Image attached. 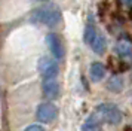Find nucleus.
Here are the masks:
<instances>
[{"label":"nucleus","mask_w":132,"mask_h":131,"mask_svg":"<svg viewBox=\"0 0 132 131\" xmlns=\"http://www.w3.org/2000/svg\"><path fill=\"white\" fill-rule=\"evenodd\" d=\"M94 118L98 119L100 122H107L111 125H117L122 122L123 119V113L120 112V109L116 104L111 103H105V104H100L96 107Z\"/></svg>","instance_id":"1"},{"label":"nucleus","mask_w":132,"mask_h":131,"mask_svg":"<svg viewBox=\"0 0 132 131\" xmlns=\"http://www.w3.org/2000/svg\"><path fill=\"white\" fill-rule=\"evenodd\" d=\"M31 21L40 23L48 27H55L61 21V12L56 8H37L31 12Z\"/></svg>","instance_id":"2"},{"label":"nucleus","mask_w":132,"mask_h":131,"mask_svg":"<svg viewBox=\"0 0 132 131\" xmlns=\"http://www.w3.org/2000/svg\"><path fill=\"white\" fill-rule=\"evenodd\" d=\"M36 116L40 122H45V124L54 122L56 119V116H58V107L55 106L54 103H51V101H45V103H42L37 107Z\"/></svg>","instance_id":"3"},{"label":"nucleus","mask_w":132,"mask_h":131,"mask_svg":"<svg viewBox=\"0 0 132 131\" xmlns=\"http://www.w3.org/2000/svg\"><path fill=\"white\" fill-rule=\"evenodd\" d=\"M39 71H40L42 77L46 81V79H55L60 69H58V64L55 60L49 58V57H42L39 61Z\"/></svg>","instance_id":"4"},{"label":"nucleus","mask_w":132,"mask_h":131,"mask_svg":"<svg viewBox=\"0 0 132 131\" xmlns=\"http://www.w3.org/2000/svg\"><path fill=\"white\" fill-rule=\"evenodd\" d=\"M46 43H48V46H49V49H51L52 55H54L56 60H61L64 57L65 51H64V46H62V42H61V39L55 34V33H49V34L46 36Z\"/></svg>","instance_id":"5"},{"label":"nucleus","mask_w":132,"mask_h":131,"mask_svg":"<svg viewBox=\"0 0 132 131\" xmlns=\"http://www.w3.org/2000/svg\"><path fill=\"white\" fill-rule=\"evenodd\" d=\"M42 91L48 100H55L60 97V83L55 79H46L42 83Z\"/></svg>","instance_id":"6"},{"label":"nucleus","mask_w":132,"mask_h":131,"mask_svg":"<svg viewBox=\"0 0 132 131\" xmlns=\"http://www.w3.org/2000/svg\"><path fill=\"white\" fill-rule=\"evenodd\" d=\"M89 76L90 79L94 81V82H100L104 79L105 76V66L100 63V61H95V63H92L89 67Z\"/></svg>","instance_id":"7"},{"label":"nucleus","mask_w":132,"mask_h":131,"mask_svg":"<svg viewBox=\"0 0 132 131\" xmlns=\"http://www.w3.org/2000/svg\"><path fill=\"white\" fill-rule=\"evenodd\" d=\"M114 51H116V54H117L119 57H123V58L131 57L132 55V43L128 42V40H120V42H117Z\"/></svg>","instance_id":"8"},{"label":"nucleus","mask_w":132,"mask_h":131,"mask_svg":"<svg viewBox=\"0 0 132 131\" xmlns=\"http://www.w3.org/2000/svg\"><path fill=\"white\" fill-rule=\"evenodd\" d=\"M107 88L111 92H120L123 89V77L119 75H114L107 81Z\"/></svg>","instance_id":"9"},{"label":"nucleus","mask_w":132,"mask_h":131,"mask_svg":"<svg viewBox=\"0 0 132 131\" xmlns=\"http://www.w3.org/2000/svg\"><path fill=\"white\" fill-rule=\"evenodd\" d=\"M90 48H92V51L98 55H102L104 51H105V39H104V36L101 34H96V37L94 39V42L90 43Z\"/></svg>","instance_id":"10"},{"label":"nucleus","mask_w":132,"mask_h":131,"mask_svg":"<svg viewBox=\"0 0 132 131\" xmlns=\"http://www.w3.org/2000/svg\"><path fill=\"white\" fill-rule=\"evenodd\" d=\"M83 131H101V122L95 118H89L82 127Z\"/></svg>","instance_id":"11"},{"label":"nucleus","mask_w":132,"mask_h":131,"mask_svg":"<svg viewBox=\"0 0 132 131\" xmlns=\"http://www.w3.org/2000/svg\"><path fill=\"white\" fill-rule=\"evenodd\" d=\"M96 30L94 25H90V24H88L86 25V28H85V33H83V40L88 43V45H90L92 42H94V39L96 37Z\"/></svg>","instance_id":"12"},{"label":"nucleus","mask_w":132,"mask_h":131,"mask_svg":"<svg viewBox=\"0 0 132 131\" xmlns=\"http://www.w3.org/2000/svg\"><path fill=\"white\" fill-rule=\"evenodd\" d=\"M24 131H45V128L39 124H33V125H28Z\"/></svg>","instance_id":"13"},{"label":"nucleus","mask_w":132,"mask_h":131,"mask_svg":"<svg viewBox=\"0 0 132 131\" xmlns=\"http://www.w3.org/2000/svg\"><path fill=\"white\" fill-rule=\"evenodd\" d=\"M123 3H125L126 6H129V8H132V0H122Z\"/></svg>","instance_id":"14"},{"label":"nucleus","mask_w":132,"mask_h":131,"mask_svg":"<svg viewBox=\"0 0 132 131\" xmlns=\"http://www.w3.org/2000/svg\"><path fill=\"white\" fill-rule=\"evenodd\" d=\"M42 2H45V0H42Z\"/></svg>","instance_id":"15"}]
</instances>
